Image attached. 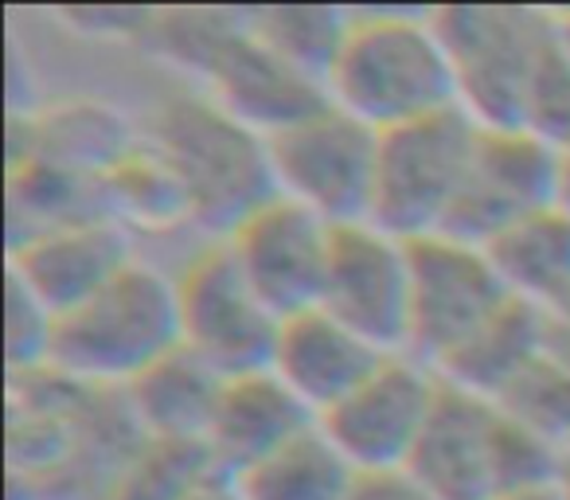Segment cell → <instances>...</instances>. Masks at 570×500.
I'll list each match as a JSON object with an SVG mask.
<instances>
[{
  "instance_id": "9",
  "label": "cell",
  "mask_w": 570,
  "mask_h": 500,
  "mask_svg": "<svg viewBox=\"0 0 570 500\" xmlns=\"http://www.w3.org/2000/svg\"><path fill=\"white\" fill-rule=\"evenodd\" d=\"M438 395H442V375L399 352L317 422L360 477L406 473Z\"/></svg>"
},
{
  "instance_id": "26",
  "label": "cell",
  "mask_w": 570,
  "mask_h": 500,
  "mask_svg": "<svg viewBox=\"0 0 570 500\" xmlns=\"http://www.w3.org/2000/svg\"><path fill=\"white\" fill-rule=\"evenodd\" d=\"M500 411V406H497ZM567 450L547 442L543 434L528 430L523 422L497 414V438H492V477H497V500L515 492L554 489L567 477Z\"/></svg>"
},
{
  "instance_id": "38",
  "label": "cell",
  "mask_w": 570,
  "mask_h": 500,
  "mask_svg": "<svg viewBox=\"0 0 570 500\" xmlns=\"http://www.w3.org/2000/svg\"><path fill=\"white\" fill-rule=\"evenodd\" d=\"M567 458H570V450H567Z\"/></svg>"
},
{
  "instance_id": "30",
  "label": "cell",
  "mask_w": 570,
  "mask_h": 500,
  "mask_svg": "<svg viewBox=\"0 0 570 500\" xmlns=\"http://www.w3.org/2000/svg\"><path fill=\"white\" fill-rule=\"evenodd\" d=\"M67 24L82 36H95V40H106V36H118L126 43H141L145 28H149L153 12L145 9H75L67 12Z\"/></svg>"
},
{
  "instance_id": "23",
  "label": "cell",
  "mask_w": 570,
  "mask_h": 500,
  "mask_svg": "<svg viewBox=\"0 0 570 500\" xmlns=\"http://www.w3.org/2000/svg\"><path fill=\"white\" fill-rule=\"evenodd\" d=\"M102 196L110 219L129 231H176L191 223V204L176 173L145 141L106 176Z\"/></svg>"
},
{
  "instance_id": "24",
  "label": "cell",
  "mask_w": 570,
  "mask_h": 500,
  "mask_svg": "<svg viewBox=\"0 0 570 500\" xmlns=\"http://www.w3.org/2000/svg\"><path fill=\"white\" fill-rule=\"evenodd\" d=\"M250 32L266 43L274 56L297 67L309 79L325 82L333 71L341 43L348 36L352 12L328 9V4H285V9H250L246 12Z\"/></svg>"
},
{
  "instance_id": "31",
  "label": "cell",
  "mask_w": 570,
  "mask_h": 500,
  "mask_svg": "<svg viewBox=\"0 0 570 500\" xmlns=\"http://www.w3.org/2000/svg\"><path fill=\"white\" fill-rule=\"evenodd\" d=\"M348 500H434V497L426 489H419L406 473H383V477H360Z\"/></svg>"
},
{
  "instance_id": "13",
  "label": "cell",
  "mask_w": 570,
  "mask_h": 500,
  "mask_svg": "<svg viewBox=\"0 0 570 500\" xmlns=\"http://www.w3.org/2000/svg\"><path fill=\"white\" fill-rule=\"evenodd\" d=\"M196 90H204L230 118H238L262 137L282 134L285 126H294V121L309 118V114L328 106L325 82L309 79V75L285 63L282 56H274L250 32L246 12L238 32L223 43V51L207 67L204 82Z\"/></svg>"
},
{
  "instance_id": "33",
  "label": "cell",
  "mask_w": 570,
  "mask_h": 500,
  "mask_svg": "<svg viewBox=\"0 0 570 500\" xmlns=\"http://www.w3.org/2000/svg\"><path fill=\"white\" fill-rule=\"evenodd\" d=\"M559 204L570 212V141L559 149Z\"/></svg>"
},
{
  "instance_id": "20",
  "label": "cell",
  "mask_w": 570,
  "mask_h": 500,
  "mask_svg": "<svg viewBox=\"0 0 570 500\" xmlns=\"http://www.w3.org/2000/svg\"><path fill=\"white\" fill-rule=\"evenodd\" d=\"M484 251L512 297L543 313L570 302V212L562 204L523 215Z\"/></svg>"
},
{
  "instance_id": "12",
  "label": "cell",
  "mask_w": 570,
  "mask_h": 500,
  "mask_svg": "<svg viewBox=\"0 0 570 500\" xmlns=\"http://www.w3.org/2000/svg\"><path fill=\"white\" fill-rule=\"evenodd\" d=\"M559 204V149L528 129H481L469 180L442 235L489 246L504 227Z\"/></svg>"
},
{
  "instance_id": "15",
  "label": "cell",
  "mask_w": 570,
  "mask_h": 500,
  "mask_svg": "<svg viewBox=\"0 0 570 500\" xmlns=\"http://www.w3.org/2000/svg\"><path fill=\"white\" fill-rule=\"evenodd\" d=\"M497 403L442 380V395L414 445L406 477L434 500H497Z\"/></svg>"
},
{
  "instance_id": "3",
  "label": "cell",
  "mask_w": 570,
  "mask_h": 500,
  "mask_svg": "<svg viewBox=\"0 0 570 500\" xmlns=\"http://www.w3.org/2000/svg\"><path fill=\"white\" fill-rule=\"evenodd\" d=\"M180 344L176 278L137 258L95 297L59 313L48 372L90 391H126Z\"/></svg>"
},
{
  "instance_id": "32",
  "label": "cell",
  "mask_w": 570,
  "mask_h": 500,
  "mask_svg": "<svg viewBox=\"0 0 570 500\" xmlns=\"http://www.w3.org/2000/svg\"><path fill=\"white\" fill-rule=\"evenodd\" d=\"M547 352L570 372V302L547 313Z\"/></svg>"
},
{
  "instance_id": "7",
  "label": "cell",
  "mask_w": 570,
  "mask_h": 500,
  "mask_svg": "<svg viewBox=\"0 0 570 500\" xmlns=\"http://www.w3.org/2000/svg\"><path fill=\"white\" fill-rule=\"evenodd\" d=\"M176 310L184 349L223 380L266 372L274 360L282 317L250 290L223 238L199 246L176 274Z\"/></svg>"
},
{
  "instance_id": "6",
  "label": "cell",
  "mask_w": 570,
  "mask_h": 500,
  "mask_svg": "<svg viewBox=\"0 0 570 500\" xmlns=\"http://www.w3.org/2000/svg\"><path fill=\"white\" fill-rule=\"evenodd\" d=\"M266 149L277 196L297 199L333 227L367 219L380 168V134L372 126L328 102L266 137Z\"/></svg>"
},
{
  "instance_id": "34",
  "label": "cell",
  "mask_w": 570,
  "mask_h": 500,
  "mask_svg": "<svg viewBox=\"0 0 570 500\" xmlns=\"http://www.w3.org/2000/svg\"><path fill=\"white\" fill-rule=\"evenodd\" d=\"M188 500H235V492H230L227 481H212V484H204V489H199L196 497H188Z\"/></svg>"
},
{
  "instance_id": "2",
  "label": "cell",
  "mask_w": 570,
  "mask_h": 500,
  "mask_svg": "<svg viewBox=\"0 0 570 500\" xmlns=\"http://www.w3.org/2000/svg\"><path fill=\"white\" fill-rule=\"evenodd\" d=\"M145 145L165 160L191 204V223L227 238L277 196L266 137L230 118L204 90H184L153 110Z\"/></svg>"
},
{
  "instance_id": "35",
  "label": "cell",
  "mask_w": 570,
  "mask_h": 500,
  "mask_svg": "<svg viewBox=\"0 0 570 500\" xmlns=\"http://www.w3.org/2000/svg\"><path fill=\"white\" fill-rule=\"evenodd\" d=\"M500 500H567V497H562V484H554V489H535V492H515V497H500Z\"/></svg>"
},
{
  "instance_id": "28",
  "label": "cell",
  "mask_w": 570,
  "mask_h": 500,
  "mask_svg": "<svg viewBox=\"0 0 570 500\" xmlns=\"http://www.w3.org/2000/svg\"><path fill=\"white\" fill-rule=\"evenodd\" d=\"M523 129L551 141L554 149L570 141V59L559 43V32H551L535 75H531L528 102H523Z\"/></svg>"
},
{
  "instance_id": "11",
  "label": "cell",
  "mask_w": 570,
  "mask_h": 500,
  "mask_svg": "<svg viewBox=\"0 0 570 500\" xmlns=\"http://www.w3.org/2000/svg\"><path fill=\"white\" fill-rule=\"evenodd\" d=\"M336 321L356 329L380 352L411 349V243L375 223H344L333 238L325 302Z\"/></svg>"
},
{
  "instance_id": "17",
  "label": "cell",
  "mask_w": 570,
  "mask_h": 500,
  "mask_svg": "<svg viewBox=\"0 0 570 500\" xmlns=\"http://www.w3.org/2000/svg\"><path fill=\"white\" fill-rule=\"evenodd\" d=\"M387 360L372 341L336 321L328 310H309L282 321L269 372L294 391L313 414H328Z\"/></svg>"
},
{
  "instance_id": "29",
  "label": "cell",
  "mask_w": 570,
  "mask_h": 500,
  "mask_svg": "<svg viewBox=\"0 0 570 500\" xmlns=\"http://www.w3.org/2000/svg\"><path fill=\"white\" fill-rule=\"evenodd\" d=\"M56 313L32 294L20 278L9 274V372L12 380H32L51 367L56 344Z\"/></svg>"
},
{
  "instance_id": "18",
  "label": "cell",
  "mask_w": 570,
  "mask_h": 500,
  "mask_svg": "<svg viewBox=\"0 0 570 500\" xmlns=\"http://www.w3.org/2000/svg\"><path fill=\"white\" fill-rule=\"evenodd\" d=\"M309 427H317V414L266 367V372L235 375L223 383L204 445L219 477L230 481L246 465L282 450L285 442H294Z\"/></svg>"
},
{
  "instance_id": "8",
  "label": "cell",
  "mask_w": 570,
  "mask_h": 500,
  "mask_svg": "<svg viewBox=\"0 0 570 500\" xmlns=\"http://www.w3.org/2000/svg\"><path fill=\"white\" fill-rule=\"evenodd\" d=\"M515 302L489 251L450 235L411 243V349L438 372L473 333Z\"/></svg>"
},
{
  "instance_id": "5",
  "label": "cell",
  "mask_w": 570,
  "mask_h": 500,
  "mask_svg": "<svg viewBox=\"0 0 570 500\" xmlns=\"http://www.w3.org/2000/svg\"><path fill=\"white\" fill-rule=\"evenodd\" d=\"M481 126L465 110L380 134V168L367 223L403 243L442 235L469 180Z\"/></svg>"
},
{
  "instance_id": "36",
  "label": "cell",
  "mask_w": 570,
  "mask_h": 500,
  "mask_svg": "<svg viewBox=\"0 0 570 500\" xmlns=\"http://www.w3.org/2000/svg\"><path fill=\"white\" fill-rule=\"evenodd\" d=\"M554 32H559V43H562V51H567V59H570V9L554 12Z\"/></svg>"
},
{
  "instance_id": "10",
  "label": "cell",
  "mask_w": 570,
  "mask_h": 500,
  "mask_svg": "<svg viewBox=\"0 0 570 500\" xmlns=\"http://www.w3.org/2000/svg\"><path fill=\"white\" fill-rule=\"evenodd\" d=\"M336 227L289 196H274L250 212L223 243L250 290L282 321L321 310Z\"/></svg>"
},
{
  "instance_id": "22",
  "label": "cell",
  "mask_w": 570,
  "mask_h": 500,
  "mask_svg": "<svg viewBox=\"0 0 570 500\" xmlns=\"http://www.w3.org/2000/svg\"><path fill=\"white\" fill-rule=\"evenodd\" d=\"M356 481L360 473L317 422L282 450L246 465L227 484L235 500H348Z\"/></svg>"
},
{
  "instance_id": "27",
  "label": "cell",
  "mask_w": 570,
  "mask_h": 500,
  "mask_svg": "<svg viewBox=\"0 0 570 500\" xmlns=\"http://www.w3.org/2000/svg\"><path fill=\"white\" fill-rule=\"evenodd\" d=\"M497 406L508 419L543 434L547 442L570 450V372L551 352H543L535 364L523 367L497 399Z\"/></svg>"
},
{
  "instance_id": "1",
  "label": "cell",
  "mask_w": 570,
  "mask_h": 500,
  "mask_svg": "<svg viewBox=\"0 0 570 500\" xmlns=\"http://www.w3.org/2000/svg\"><path fill=\"white\" fill-rule=\"evenodd\" d=\"M325 90L328 102L372 126L375 134L461 110L458 75L434 12H352Z\"/></svg>"
},
{
  "instance_id": "14",
  "label": "cell",
  "mask_w": 570,
  "mask_h": 500,
  "mask_svg": "<svg viewBox=\"0 0 570 500\" xmlns=\"http://www.w3.org/2000/svg\"><path fill=\"white\" fill-rule=\"evenodd\" d=\"M134 263V231L102 215L36 235L9 255V274L59 317L110 286Z\"/></svg>"
},
{
  "instance_id": "25",
  "label": "cell",
  "mask_w": 570,
  "mask_h": 500,
  "mask_svg": "<svg viewBox=\"0 0 570 500\" xmlns=\"http://www.w3.org/2000/svg\"><path fill=\"white\" fill-rule=\"evenodd\" d=\"M212 481L223 477L207 445L145 442L102 500H188Z\"/></svg>"
},
{
  "instance_id": "16",
  "label": "cell",
  "mask_w": 570,
  "mask_h": 500,
  "mask_svg": "<svg viewBox=\"0 0 570 500\" xmlns=\"http://www.w3.org/2000/svg\"><path fill=\"white\" fill-rule=\"evenodd\" d=\"M141 141L134 121L106 98H63L36 118H9V168L43 160L87 180H106Z\"/></svg>"
},
{
  "instance_id": "21",
  "label": "cell",
  "mask_w": 570,
  "mask_h": 500,
  "mask_svg": "<svg viewBox=\"0 0 570 500\" xmlns=\"http://www.w3.org/2000/svg\"><path fill=\"white\" fill-rule=\"evenodd\" d=\"M547 352V313L535 310L528 302H508L481 333H473L442 367L445 383L465 388L473 395L497 403L508 391V383L523 372L528 364H535Z\"/></svg>"
},
{
  "instance_id": "19",
  "label": "cell",
  "mask_w": 570,
  "mask_h": 500,
  "mask_svg": "<svg viewBox=\"0 0 570 500\" xmlns=\"http://www.w3.org/2000/svg\"><path fill=\"white\" fill-rule=\"evenodd\" d=\"M223 375L212 364L180 349L153 364L141 380H134L126 399L129 419L145 434V442H176V445H204L212 430L215 406L223 395Z\"/></svg>"
},
{
  "instance_id": "37",
  "label": "cell",
  "mask_w": 570,
  "mask_h": 500,
  "mask_svg": "<svg viewBox=\"0 0 570 500\" xmlns=\"http://www.w3.org/2000/svg\"><path fill=\"white\" fill-rule=\"evenodd\" d=\"M562 497L570 500V465H567V477H562Z\"/></svg>"
},
{
  "instance_id": "4",
  "label": "cell",
  "mask_w": 570,
  "mask_h": 500,
  "mask_svg": "<svg viewBox=\"0 0 570 500\" xmlns=\"http://www.w3.org/2000/svg\"><path fill=\"white\" fill-rule=\"evenodd\" d=\"M434 24L458 75L461 110L481 129H523V102L554 32V12L450 4L434 9Z\"/></svg>"
}]
</instances>
